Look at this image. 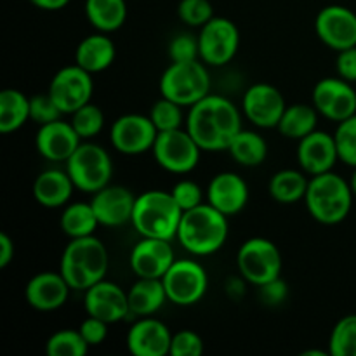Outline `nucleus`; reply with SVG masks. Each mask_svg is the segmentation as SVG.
<instances>
[{
    "label": "nucleus",
    "instance_id": "obj_1",
    "mask_svg": "<svg viewBox=\"0 0 356 356\" xmlns=\"http://www.w3.org/2000/svg\"><path fill=\"white\" fill-rule=\"evenodd\" d=\"M186 131L204 152H228L242 131V115L228 97L209 94L190 106Z\"/></svg>",
    "mask_w": 356,
    "mask_h": 356
},
{
    "label": "nucleus",
    "instance_id": "obj_2",
    "mask_svg": "<svg viewBox=\"0 0 356 356\" xmlns=\"http://www.w3.org/2000/svg\"><path fill=\"white\" fill-rule=\"evenodd\" d=\"M228 233V216L207 202L183 212L177 240L193 256H211L225 247Z\"/></svg>",
    "mask_w": 356,
    "mask_h": 356
},
{
    "label": "nucleus",
    "instance_id": "obj_3",
    "mask_svg": "<svg viewBox=\"0 0 356 356\" xmlns=\"http://www.w3.org/2000/svg\"><path fill=\"white\" fill-rule=\"evenodd\" d=\"M108 250L94 235L72 238L61 256L59 271L72 291L86 292L97 282L104 280L108 271Z\"/></svg>",
    "mask_w": 356,
    "mask_h": 356
},
{
    "label": "nucleus",
    "instance_id": "obj_4",
    "mask_svg": "<svg viewBox=\"0 0 356 356\" xmlns=\"http://www.w3.org/2000/svg\"><path fill=\"white\" fill-rule=\"evenodd\" d=\"M353 197L351 184L330 170L312 176L305 200L306 209L315 221L332 226L339 225L350 216Z\"/></svg>",
    "mask_w": 356,
    "mask_h": 356
},
{
    "label": "nucleus",
    "instance_id": "obj_5",
    "mask_svg": "<svg viewBox=\"0 0 356 356\" xmlns=\"http://www.w3.org/2000/svg\"><path fill=\"white\" fill-rule=\"evenodd\" d=\"M183 211L170 191L149 190L136 197L132 226L141 236L148 238H177Z\"/></svg>",
    "mask_w": 356,
    "mask_h": 356
},
{
    "label": "nucleus",
    "instance_id": "obj_6",
    "mask_svg": "<svg viewBox=\"0 0 356 356\" xmlns=\"http://www.w3.org/2000/svg\"><path fill=\"white\" fill-rule=\"evenodd\" d=\"M160 94L181 106H193L211 94V75L198 59L170 63L160 79Z\"/></svg>",
    "mask_w": 356,
    "mask_h": 356
},
{
    "label": "nucleus",
    "instance_id": "obj_7",
    "mask_svg": "<svg viewBox=\"0 0 356 356\" xmlns=\"http://www.w3.org/2000/svg\"><path fill=\"white\" fill-rule=\"evenodd\" d=\"M66 172L76 190L96 193L110 184L113 162L103 146L96 143H80L75 153L66 160Z\"/></svg>",
    "mask_w": 356,
    "mask_h": 356
},
{
    "label": "nucleus",
    "instance_id": "obj_8",
    "mask_svg": "<svg viewBox=\"0 0 356 356\" xmlns=\"http://www.w3.org/2000/svg\"><path fill=\"white\" fill-rule=\"evenodd\" d=\"M238 271L247 282L259 287L280 277L282 254L271 240L254 236L240 245L236 254Z\"/></svg>",
    "mask_w": 356,
    "mask_h": 356
},
{
    "label": "nucleus",
    "instance_id": "obj_9",
    "mask_svg": "<svg viewBox=\"0 0 356 356\" xmlns=\"http://www.w3.org/2000/svg\"><path fill=\"white\" fill-rule=\"evenodd\" d=\"M152 149L156 163L172 174L191 172L198 165L200 153L204 152L183 127L159 132Z\"/></svg>",
    "mask_w": 356,
    "mask_h": 356
},
{
    "label": "nucleus",
    "instance_id": "obj_10",
    "mask_svg": "<svg viewBox=\"0 0 356 356\" xmlns=\"http://www.w3.org/2000/svg\"><path fill=\"white\" fill-rule=\"evenodd\" d=\"M167 299L176 306H193L202 301L209 289L204 266L191 259H176L162 278Z\"/></svg>",
    "mask_w": 356,
    "mask_h": 356
},
{
    "label": "nucleus",
    "instance_id": "obj_11",
    "mask_svg": "<svg viewBox=\"0 0 356 356\" xmlns=\"http://www.w3.org/2000/svg\"><path fill=\"white\" fill-rule=\"evenodd\" d=\"M240 47V31L228 17L214 16L200 28L198 49L200 59L209 66L228 65Z\"/></svg>",
    "mask_w": 356,
    "mask_h": 356
},
{
    "label": "nucleus",
    "instance_id": "obj_12",
    "mask_svg": "<svg viewBox=\"0 0 356 356\" xmlns=\"http://www.w3.org/2000/svg\"><path fill=\"white\" fill-rule=\"evenodd\" d=\"M92 90V73L86 72L75 63V65L61 68L52 76L47 92L51 94V97L56 101L63 113L72 115L83 104L90 103Z\"/></svg>",
    "mask_w": 356,
    "mask_h": 356
},
{
    "label": "nucleus",
    "instance_id": "obj_13",
    "mask_svg": "<svg viewBox=\"0 0 356 356\" xmlns=\"http://www.w3.org/2000/svg\"><path fill=\"white\" fill-rule=\"evenodd\" d=\"M159 136L152 118L138 113L118 117L111 125L110 141L117 152L124 155H141L149 152Z\"/></svg>",
    "mask_w": 356,
    "mask_h": 356
},
{
    "label": "nucleus",
    "instance_id": "obj_14",
    "mask_svg": "<svg viewBox=\"0 0 356 356\" xmlns=\"http://www.w3.org/2000/svg\"><path fill=\"white\" fill-rule=\"evenodd\" d=\"M313 106L322 117L343 122L356 115V90L353 83L337 76L322 79L313 89Z\"/></svg>",
    "mask_w": 356,
    "mask_h": 356
},
{
    "label": "nucleus",
    "instance_id": "obj_15",
    "mask_svg": "<svg viewBox=\"0 0 356 356\" xmlns=\"http://www.w3.org/2000/svg\"><path fill=\"white\" fill-rule=\"evenodd\" d=\"M316 37L332 51L356 45V13L344 6H327L316 14L315 19Z\"/></svg>",
    "mask_w": 356,
    "mask_h": 356
},
{
    "label": "nucleus",
    "instance_id": "obj_16",
    "mask_svg": "<svg viewBox=\"0 0 356 356\" xmlns=\"http://www.w3.org/2000/svg\"><path fill=\"white\" fill-rule=\"evenodd\" d=\"M245 117L261 129L278 127L284 115L285 104L280 90L271 83H254L245 90L242 99Z\"/></svg>",
    "mask_w": 356,
    "mask_h": 356
},
{
    "label": "nucleus",
    "instance_id": "obj_17",
    "mask_svg": "<svg viewBox=\"0 0 356 356\" xmlns=\"http://www.w3.org/2000/svg\"><path fill=\"white\" fill-rule=\"evenodd\" d=\"M83 306L87 315L104 320L106 323H117L131 315L127 292L108 280H101L87 289Z\"/></svg>",
    "mask_w": 356,
    "mask_h": 356
},
{
    "label": "nucleus",
    "instance_id": "obj_18",
    "mask_svg": "<svg viewBox=\"0 0 356 356\" xmlns=\"http://www.w3.org/2000/svg\"><path fill=\"white\" fill-rule=\"evenodd\" d=\"M176 256L170 240L143 236L131 252V270L138 278H163Z\"/></svg>",
    "mask_w": 356,
    "mask_h": 356
},
{
    "label": "nucleus",
    "instance_id": "obj_19",
    "mask_svg": "<svg viewBox=\"0 0 356 356\" xmlns=\"http://www.w3.org/2000/svg\"><path fill=\"white\" fill-rule=\"evenodd\" d=\"M99 225L118 228L127 222H132L136 197L131 190L118 184H108L103 190L96 191L90 200Z\"/></svg>",
    "mask_w": 356,
    "mask_h": 356
},
{
    "label": "nucleus",
    "instance_id": "obj_20",
    "mask_svg": "<svg viewBox=\"0 0 356 356\" xmlns=\"http://www.w3.org/2000/svg\"><path fill=\"white\" fill-rule=\"evenodd\" d=\"M298 162L301 169L309 176L330 172L334 165L339 162L334 134L316 129L315 132L302 138L298 146Z\"/></svg>",
    "mask_w": 356,
    "mask_h": 356
},
{
    "label": "nucleus",
    "instance_id": "obj_21",
    "mask_svg": "<svg viewBox=\"0 0 356 356\" xmlns=\"http://www.w3.org/2000/svg\"><path fill=\"white\" fill-rule=\"evenodd\" d=\"M82 138L76 134L72 122L54 120L38 127L35 136V148L51 162H66L79 148Z\"/></svg>",
    "mask_w": 356,
    "mask_h": 356
},
{
    "label": "nucleus",
    "instance_id": "obj_22",
    "mask_svg": "<svg viewBox=\"0 0 356 356\" xmlns=\"http://www.w3.org/2000/svg\"><path fill=\"white\" fill-rule=\"evenodd\" d=\"M169 327L152 316H141L127 332V348L134 356H165L170 353Z\"/></svg>",
    "mask_w": 356,
    "mask_h": 356
},
{
    "label": "nucleus",
    "instance_id": "obj_23",
    "mask_svg": "<svg viewBox=\"0 0 356 356\" xmlns=\"http://www.w3.org/2000/svg\"><path fill=\"white\" fill-rule=\"evenodd\" d=\"M70 291L72 287L61 271H44L28 280L24 287V299L37 312H54L68 301Z\"/></svg>",
    "mask_w": 356,
    "mask_h": 356
},
{
    "label": "nucleus",
    "instance_id": "obj_24",
    "mask_svg": "<svg viewBox=\"0 0 356 356\" xmlns=\"http://www.w3.org/2000/svg\"><path fill=\"white\" fill-rule=\"evenodd\" d=\"M207 202L222 214L235 216L249 202V186L238 174L219 172L209 183Z\"/></svg>",
    "mask_w": 356,
    "mask_h": 356
},
{
    "label": "nucleus",
    "instance_id": "obj_25",
    "mask_svg": "<svg viewBox=\"0 0 356 356\" xmlns=\"http://www.w3.org/2000/svg\"><path fill=\"white\" fill-rule=\"evenodd\" d=\"M75 184L66 170L49 169L37 176L33 183V197L42 207H63L72 198Z\"/></svg>",
    "mask_w": 356,
    "mask_h": 356
},
{
    "label": "nucleus",
    "instance_id": "obj_26",
    "mask_svg": "<svg viewBox=\"0 0 356 356\" xmlns=\"http://www.w3.org/2000/svg\"><path fill=\"white\" fill-rule=\"evenodd\" d=\"M117 56L115 42L106 33L89 35L79 44L75 51V63L89 73H101L110 68Z\"/></svg>",
    "mask_w": 356,
    "mask_h": 356
},
{
    "label": "nucleus",
    "instance_id": "obj_27",
    "mask_svg": "<svg viewBox=\"0 0 356 356\" xmlns=\"http://www.w3.org/2000/svg\"><path fill=\"white\" fill-rule=\"evenodd\" d=\"M129 308L132 315L152 316L165 305V287L162 278H139L127 292Z\"/></svg>",
    "mask_w": 356,
    "mask_h": 356
},
{
    "label": "nucleus",
    "instance_id": "obj_28",
    "mask_svg": "<svg viewBox=\"0 0 356 356\" xmlns=\"http://www.w3.org/2000/svg\"><path fill=\"white\" fill-rule=\"evenodd\" d=\"M86 16L101 33L120 30L127 19L125 0H86Z\"/></svg>",
    "mask_w": 356,
    "mask_h": 356
},
{
    "label": "nucleus",
    "instance_id": "obj_29",
    "mask_svg": "<svg viewBox=\"0 0 356 356\" xmlns=\"http://www.w3.org/2000/svg\"><path fill=\"white\" fill-rule=\"evenodd\" d=\"M309 179L306 177L305 170L296 169H284L273 174L270 179V190L271 198L278 204H296L299 200H305L306 191H308Z\"/></svg>",
    "mask_w": 356,
    "mask_h": 356
},
{
    "label": "nucleus",
    "instance_id": "obj_30",
    "mask_svg": "<svg viewBox=\"0 0 356 356\" xmlns=\"http://www.w3.org/2000/svg\"><path fill=\"white\" fill-rule=\"evenodd\" d=\"M318 110L309 104L296 103L292 106L285 108L282 120L278 124V131L284 138L287 139H298L301 141L308 134L316 131V124H318Z\"/></svg>",
    "mask_w": 356,
    "mask_h": 356
},
{
    "label": "nucleus",
    "instance_id": "obj_31",
    "mask_svg": "<svg viewBox=\"0 0 356 356\" xmlns=\"http://www.w3.org/2000/svg\"><path fill=\"white\" fill-rule=\"evenodd\" d=\"M30 120V97L17 89L0 92V132L10 134Z\"/></svg>",
    "mask_w": 356,
    "mask_h": 356
},
{
    "label": "nucleus",
    "instance_id": "obj_32",
    "mask_svg": "<svg viewBox=\"0 0 356 356\" xmlns=\"http://www.w3.org/2000/svg\"><path fill=\"white\" fill-rule=\"evenodd\" d=\"M233 160L243 167H257L266 160L268 143L254 131H240L228 148Z\"/></svg>",
    "mask_w": 356,
    "mask_h": 356
},
{
    "label": "nucleus",
    "instance_id": "obj_33",
    "mask_svg": "<svg viewBox=\"0 0 356 356\" xmlns=\"http://www.w3.org/2000/svg\"><path fill=\"white\" fill-rule=\"evenodd\" d=\"M59 225H61L63 233L66 236H70V238H82V236L94 235L99 221H97L92 205L76 202V204L66 205Z\"/></svg>",
    "mask_w": 356,
    "mask_h": 356
},
{
    "label": "nucleus",
    "instance_id": "obj_34",
    "mask_svg": "<svg viewBox=\"0 0 356 356\" xmlns=\"http://www.w3.org/2000/svg\"><path fill=\"white\" fill-rule=\"evenodd\" d=\"M329 355L356 356V315H346L334 325L329 339Z\"/></svg>",
    "mask_w": 356,
    "mask_h": 356
},
{
    "label": "nucleus",
    "instance_id": "obj_35",
    "mask_svg": "<svg viewBox=\"0 0 356 356\" xmlns=\"http://www.w3.org/2000/svg\"><path fill=\"white\" fill-rule=\"evenodd\" d=\"M89 348L80 330H59L52 334L45 344L49 356H83Z\"/></svg>",
    "mask_w": 356,
    "mask_h": 356
},
{
    "label": "nucleus",
    "instance_id": "obj_36",
    "mask_svg": "<svg viewBox=\"0 0 356 356\" xmlns=\"http://www.w3.org/2000/svg\"><path fill=\"white\" fill-rule=\"evenodd\" d=\"M72 125L76 131V134L86 141L92 139L103 131L104 127V113L97 104L87 103L82 108L72 113Z\"/></svg>",
    "mask_w": 356,
    "mask_h": 356
},
{
    "label": "nucleus",
    "instance_id": "obj_37",
    "mask_svg": "<svg viewBox=\"0 0 356 356\" xmlns=\"http://www.w3.org/2000/svg\"><path fill=\"white\" fill-rule=\"evenodd\" d=\"M149 118H152V122L155 124L156 131H159V132L181 129V127H183V124H184L183 106L162 96L152 106V111H149Z\"/></svg>",
    "mask_w": 356,
    "mask_h": 356
},
{
    "label": "nucleus",
    "instance_id": "obj_38",
    "mask_svg": "<svg viewBox=\"0 0 356 356\" xmlns=\"http://www.w3.org/2000/svg\"><path fill=\"white\" fill-rule=\"evenodd\" d=\"M334 139H336L337 153H339V160L346 165L356 167V115L346 118V120L337 124L336 132H334Z\"/></svg>",
    "mask_w": 356,
    "mask_h": 356
},
{
    "label": "nucleus",
    "instance_id": "obj_39",
    "mask_svg": "<svg viewBox=\"0 0 356 356\" xmlns=\"http://www.w3.org/2000/svg\"><path fill=\"white\" fill-rule=\"evenodd\" d=\"M177 16L188 26L202 28L214 17V7L211 0H181L177 6Z\"/></svg>",
    "mask_w": 356,
    "mask_h": 356
},
{
    "label": "nucleus",
    "instance_id": "obj_40",
    "mask_svg": "<svg viewBox=\"0 0 356 356\" xmlns=\"http://www.w3.org/2000/svg\"><path fill=\"white\" fill-rule=\"evenodd\" d=\"M63 115L65 113L59 110V106L49 92L30 97V120H33L35 124H51V122L59 120Z\"/></svg>",
    "mask_w": 356,
    "mask_h": 356
},
{
    "label": "nucleus",
    "instance_id": "obj_41",
    "mask_svg": "<svg viewBox=\"0 0 356 356\" xmlns=\"http://www.w3.org/2000/svg\"><path fill=\"white\" fill-rule=\"evenodd\" d=\"M169 58L172 63L195 61L200 58L198 37H193L191 33H181L174 37L169 44Z\"/></svg>",
    "mask_w": 356,
    "mask_h": 356
},
{
    "label": "nucleus",
    "instance_id": "obj_42",
    "mask_svg": "<svg viewBox=\"0 0 356 356\" xmlns=\"http://www.w3.org/2000/svg\"><path fill=\"white\" fill-rule=\"evenodd\" d=\"M170 195L174 197L176 204L179 205L181 211L186 212L190 209L198 207L200 204H204V193H202V188L198 186L195 181L190 179H181L179 183L174 184Z\"/></svg>",
    "mask_w": 356,
    "mask_h": 356
},
{
    "label": "nucleus",
    "instance_id": "obj_43",
    "mask_svg": "<svg viewBox=\"0 0 356 356\" xmlns=\"http://www.w3.org/2000/svg\"><path fill=\"white\" fill-rule=\"evenodd\" d=\"M204 353V341L193 330H181L172 336L170 353L172 356H200Z\"/></svg>",
    "mask_w": 356,
    "mask_h": 356
},
{
    "label": "nucleus",
    "instance_id": "obj_44",
    "mask_svg": "<svg viewBox=\"0 0 356 356\" xmlns=\"http://www.w3.org/2000/svg\"><path fill=\"white\" fill-rule=\"evenodd\" d=\"M108 325H110V323H106L104 320L89 315L82 323H80L79 330L89 346H99V344H103L104 339H106Z\"/></svg>",
    "mask_w": 356,
    "mask_h": 356
},
{
    "label": "nucleus",
    "instance_id": "obj_45",
    "mask_svg": "<svg viewBox=\"0 0 356 356\" xmlns=\"http://www.w3.org/2000/svg\"><path fill=\"white\" fill-rule=\"evenodd\" d=\"M287 294H289L287 284H285L280 277L268 282V284L259 285V296L261 299H263L264 305H270V306L282 305V302L287 299Z\"/></svg>",
    "mask_w": 356,
    "mask_h": 356
},
{
    "label": "nucleus",
    "instance_id": "obj_46",
    "mask_svg": "<svg viewBox=\"0 0 356 356\" xmlns=\"http://www.w3.org/2000/svg\"><path fill=\"white\" fill-rule=\"evenodd\" d=\"M336 70L337 76L344 79L346 82H356V45L337 52Z\"/></svg>",
    "mask_w": 356,
    "mask_h": 356
},
{
    "label": "nucleus",
    "instance_id": "obj_47",
    "mask_svg": "<svg viewBox=\"0 0 356 356\" xmlns=\"http://www.w3.org/2000/svg\"><path fill=\"white\" fill-rule=\"evenodd\" d=\"M14 242L7 233H0V268H7L14 259Z\"/></svg>",
    "mask_w": 356,
    "mask_h": 356
},
{
    "label": "nucleus",
    "instance_id": "obj_48",
    "mask_svg": "<svg viewBox=\"0 0 356 356\" xmlns=\"http://www.w3.org/2000/svg\"><path fill=\"white\" fill-rule=\"evenodd\" d=\"M35 7L42 10H61L70 3V0H30Z\"/></svg>",
    "mask_w": 356,
    "mask_h": 356
},
{
    "label": "nucleus",
    "instance_id": "obj_49",
    "mask_svg": "<svg viewBox=\"0 0 356 356\" xmlns=\"http://www.w3.org/2000/svg\"><path fill=\"white\" fill-rule=\"evenodd\" d=\"M350 184H351V190H353V193H355V197H356V167H355L353 174H351Z\"/></svg>",
    "mask_w": 356,
    "mask_h": 356
},
{
    "label": "nucleus",
    "instance_id": "obj_50",
    "mask_svg": "<svg viewBox=\"0 0 356 356\" xmlns=\"http://www.w3.org/2000/svg\"><path fill=\"white\" fill-rule=\"evenodd\" d=\"M325 356L327 353L325 351H312V350H308V351H305V353H302V356Z\"/></svg>",
    "mask_w": 356,
    "mask_h": 356
}]
</instances>
